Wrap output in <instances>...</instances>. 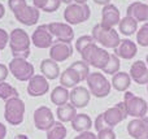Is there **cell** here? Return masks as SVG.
Here are the masks:
<instances>
[{
	"mask_svg": "<svg viewBox=\"0 0 148 139\" xmlns=\"http://www.w3.org/2000/svg\"><path fill=\"white\" fill-rule=\"evenodd\" d=\"M8 7L13 12L16 20L25 26H34L40 17V10L27 5L26 0H8Z\"/></svg>",
	"mask_w": 148,
	"mask_h": 139,
	"instance_id": "6da1fadb",
	"label": "cell"
},
{
	"mask_svg": "<svg viewBox=\"0 0 148 139\" xmlns=\"http://www.w3.org/2000/svg\"><path fill=\"white\" fill-rule=\"evenodd\" d=\"M31 38L23 29H13L9 34V47L13 57L27 59L30 56Z\"/></svg>",
	"mask_w": 148,
	"mask_h": 139,
	"instance_id": "7a4b0ae2",
	"label": "cell"
},
{
	"mask_svg": "<svg viewBox=\"0 0 148 139\" xmlns=\"http://www.w3.org/2000/svg\"><path fill=\"white\" fill-rule=\"evenodd\" d=\"M82 60L84 62L90 65V66H94L96 69L103 70L107 66L108 61H109L110 53L104 48H100L99 46L95 43H91L90 46H87L83 51L81 52Z\"/></svg>",
	"mask_w": 148,
	"mask_h": 139,
	"instance_id": "3957f363",
	"label": "cell"
},
{
	"mask_svg": "<svg viewBox=\"0 0 148 139\" xmlns=\"http://www.w3.org/2000/svg\"><path fill=\"white\" fill-rule=\"evenodd\" d=\"M92 38L95 42L100 43L105 48L116 49L121 43L118 33L113 27H104L101 23H97L92 27Z\"/></svg>",
	"mask_w": 148,
	"mask_h": 139,
	"instance_id": "277c9868",
	"label": "cell"
},
{
	"mask_svg": "<svg viewBox=\"0 0 148 139\" xmlns=\"http://www.w3.org/2000/svg\"><path fill=\"white\" fill-rule=\"evenodd\" d=\"M88 91L95 98H107L110 94L112 83L107 79L104 73L100 72H91L86 79Z\"/></svg>",
	"mask_w": 148,
	"mask_h": 139,
	"instance_id": "5b68a950",
	"label": "cell"
},
{
	"mask_svg": "<svg viewBox=\"0 0 148 139\" xmlns=\"http://www.w3.org/2000/svg\"><path fill=\"white\" fill-rule=\"evenodd\" d=\"M25 117V103L20 98H14L5 101L4 118L9 125L17 126L23 122Z\"/></svg>",
	"mask_w": 148,
	"mask_h": 139,
	"instance_id": "8992f818",
	"label": "cell"
},
{
	"mask_svg": "<svg viewBox=\"0 0 148 139\" xmlns=\"http://www.w3.org/2000/svg\"><path fill=\"white\" fill-rule=\"evenodd\" d=\"M123 104H125L126 112L129 116L135 117V118H143L147 116L148 101H146L140 96H136L135 94L126 91L125 98H123Z\"/></svg>",
	"mask_w": 148,
	"mask_h": 139,
	"instance_id": "52a82bcc",
	"label": "cell"
},
{
	"mask_svg": "<svg viewBox=\"0 0 148 139\" xmlns=\"http://www.w3.org/2000/svg\"><path fill=\"white\" fill-rule=\"evenodd\" d=\"M8 69L9 73H12V75L16 78L17 81L21 82H26V81H30L34 77V65L31 62H29L26 59H16L13 57L10 60L9 65H8Z\"/></svg>",
	"mask_w": 148,
	"mask_h": 139,
	"instance_id": "ba28073f",
	"label": "cell"
},
{
	"mask_svg": "<svg viewBox=\"0 0 148 139\" xmlns=\"http://www.w3.org/2000/svg\"><path fill=\"white\" fill-rule=\"evenodd\" d=\"M91 16V9L87 4H77L72 3L64 10V18L69 25H79L86 22Z\"/></svg>",
	"mask_w": 148,
	"mask_h": 139,
	"instance_id": "9c48e42d",
	"label": "cell"
},
{
	"mask_svg": "<svg viewBox=\"0 0 148 139\" xmlns=\"http://www.w3.org/2000/svg\"><path fill=\"white\" fill-rule=\"evenodd\" d=\"M55 124V116L52 111L46 105L38 107L34 111V125L40 131H47Z\"/></svg>",
	"mask_w": 148,
	"mask_h": 139,
	"instance_id": "30bf717a",
	"label": "cell"
},
{
	"mask_svg": "<svg viewBox=\"0 0 148 139\" xmlns=\"http://www.w3.org/2000/svg\"><path fill=\"white\" fill-rule=\"evenodd\" d=\"M31 43L36 48H40V49L53 46V35L49 31L48 25H40L34 30L33 35H31Z\"/></svg>",
	"mask_w": 148,
	"mask_h": 139,
	"instance_id": "8fae6325",
	"label": "cell"
},
{
	"mask_svg": "<svg viewBox=\"0 0 148 139\" xmlns=\"http://www.w3.org/2000/svg\"><path fill=\"white\" fill-rule=\"evenodd\" d=\"M103 114H104V120L107 122V125L109 127H112V129L114 126H117L120 122L125 121L126 117L129 116L127 112H126L123 101L122 103H117L114 107L108 108L105 112H103Z\"/></svg>",
	"mask_w": 148,
	"mask_h": 139,
	"instance_id": "7c38bea8",
	"label": "cell"
},
{
	"mask_svg": "<svg viewBox=\"0 0 148 139\" xmlns=\"http://www.w3.org/2000/svg\"><path fill=\"white\" fill-rule=\"evenodd\" d=\"M48 29L51 34L57 39V42L72 43L74 39V30L69 23L64 22H51L48 23Z\"/></svg>",
	"mask_w": 148,
	"mask_h": 139,
	"instance_id": "4fadbf2b",
	"label": "cell"
},
{
	"mask_svg": "<svg viewBox=\"0 0 148 139\" xmlns=\"http://www.w3.org/2000/svg\"><path fill=\"white\" fill-rule=\"evenodd\" d=\"M49 91V83L48 79L43 75H34L27 83V94L33 98H38V96H43L48 94Z\"/></svg>",
	"mask_w": 148,
	"mask_h": 139,
	"instance_id": "5bb4252c",
	"label": "cell"
},
{
	"mask_svg": "<svg viewBox=\"0 0 148 139\" xmlns=\"http://www.w3.org/2000/svg\"><path fill=\"white\" fill-rule=\"evenodd\" d=\"M73 56V46L72 43H62L56 42L49 49V59L56 62H62Z\"/></svg>",
	"mask_w": 148,
	"mask_h": 139,
	"instance_id": "9a60e30c",
	"label": "cell"
},
{
	"mask_svg": "<svg viewBox=\"0 0 148 139\" xmlns=\"http://www.w3.org/2000/svg\"><path fill=\"white\" fill-rule=\"evenodd\" d=\"M90 99H91V92L88 91V88L83 87V86H77L70 91V104L75 107L77 109L87 107V104L90 103Z\"/></svg>",
	"mask_w": 148,
	"mask_h": 139,
	"instance_id": "2e32d148",
	"label": "cell"
},
{
	"mask_svg": "<svg viewBox=\"0 0 148 139\" xmlns=\"http://www.w3.org/2000/svg\"><path fill=\"white\" fill-rule=\"evenodd\" d=\"M121 21V14L120 10L116 5L113 4H108L103 8L101 10V25L104 27H113V26L118 25Z\"/></svg>",
	"mask_w": 148,
	"mask_h": 139,
	"instance_id": "e0dca14e",
	"label": "cell"
},
{
	"mask_svg": "<svg viewBox=\"0 0 148 139\" xmlns=\"http://www.w3.org/2000/svg\"><path fill=\"white\" fill-rule=\"evenodd\" d=\"M129 74H130L131 79L138 85H148V66L142 60H138L131 64Z\"/></svg>",
	"mask_w": 148,
	"mask_h": 139,
	"instance_id": "ac0fdd59",
	"label": "cell"
},
{
	"mask_svg": "<svg viewBox=\"0 0 148 139\" xmlns=\"http://www.w3.org/2000/svg\"><path fill=\"white\" fill-rule=\"evenodd\" d=\"M126 16L133 17L138 22H148V4L140 1H134L126 9Z\"/></svg>",
	"mask_w": 148,
	"mask_h": 139,
	"instance_id": "d6986e66",
	"label": "cell"
},
{
	"mask_svg": "<svg viewBox=\"0 0 148 139\" xmlns=\"http://www.w3.org/2000/svg\"><path fill=\"white\" fill-rule=\"evenodd\" d=\"M138 53V47L130 39H122L120 43V46L114 49V55L118 59L123 60H131L135 57V55Z\"/></svg>",
	"mask_w": 148,
	"mask_h": 139,
	"instance_id": "ffe728a7",
	"label": "cell"
},
{
	"mask_svg": "<svg viewBox=\"0 0 148 139\" xmlns=\"http://www.w3.org/2000/svg\"><path fill=\"white\" fill-rule=\"evenodd\" d=\"M40 73L43 77H46L48 81H53L59 77L60 73V66L56 61L52 59H44L40 62Z\"/></svg>",
	"mask_w": 148,
	"mask_h": 139,
	"instance_id": "44dd1931",
	"label": "cell"
},
{
	"mask_svg": "<svg viewBox=\"0 0 148 139\" xmlns=\"http://www.w3.org/2000/svg\"><path fill=\"white\" fill-rule=\"evenodd\" d=\"M79 82H82L81 77H79L78 73H77L75 70H73L70 66L66 68V69L60 74V86L68 88V90L77 87Z\"/></svg>",
	"mask_w": 148,
	"mask_h": 139,
	"instance_id": "7402d4cb",
	"label": "cell"
},
{
	"mask_svg": "<svg viewBox=\"0 0 148 139\" xmlns=\"http://www.w3.org/2000/svg\"><path fill=\"white\" fill-rule=\"evenodd\" d=\"M94 126L92 120L88 114L86 113H79L74 117V120L72 121V127L73 130L78 133H83V131H90V129Z\"/></svg>",
	"mask_w": 148,
	"mask_h": 139,
	"instance_id": "603a6c76",
	"label": "cell"
},
{
	"mask_svg": "<svg viewBox=\"0 0 148 139\" xmlns=\"http://www.w3.org/2000/svg\"><path fill=\"white\" fill-rule=\"evenodd\" d=\"M112 87L117 91H127V88L131 85V77L129 73L118 72L112 77Z\"/></svg>",
	"mask_w": 148,
	"mask_h": 139,
	"instance_id": "cb8c5ba5",
	"label": "cell"
},
{
	"mask_svg": "<svg viewBox=\"0 0 148 139\" xmlns=\"http://www.w3.org/2000/svg\"><path fill=\"white\" fill-rule=\"evenodd\" d=\"M77 108L73 107L70 103H66L64 105H60L57 107V111H56V116L59 118L60 122H72L74 120V117L77 116Z\"/></svg>",
	"mask_w": 148,
	"mask_h": 139,
	"instance_id": "d4e9b609",
	"label": "cell"
},
{
	"mask_svg": "<svg viewBox=\"0 0 148 139\" xmlns=\"http://www.w3.org/2000/svg\"><path fill=\"white\" fill-rule=\"evenodd\" d=\"M69 96L70 92L68 88L62 87V86H57L52 90L51 92V101L55 104V105L60 107V105H64L69 101Z\"/></svg>",
	"mask_w": 148,
	"mask_h": 139,
	"instance_id": "484cf974",
	"label": "cell"
},
{
	"mask_svg": "<svg viewBox=\"0 0 148 139\" xmlns=\"http://www.w3.org/2000/svg\"><path fill=\"white\" fill-rule=\"evenodd\" d=\"M118 27H120L121 34H123L126 36H131L133 34H135L138 31V21H135L133 17L126 16V17L121 18Z\"/></svg>",
	"mask_w": 148,
	"mask_h": 139,
	"instance_id": "4316f807",
	"label": "cell"
},
{
	"mask_svg": "<svg viewBox=\"0 0 148 139\" xmlns=\"http://www.w3.org/2000/svg\"><path fill=\"white\" fill-rule=\"evenodd\" d=\"M147 122H144L142 118H134L133 121H130L127 124V133L131 138L139 139L142 137V134L144 133Z\"/></svg>",
	"mask_w": 148,
	"mask_h": 139,
	"instance_id": "83f0119b",
	"label": "cell"
},
{
	"mask_svg": "<svg viewBox=\"0 0 148 139\" xmlns=\"http://www.w3.org/2000/svg\"><path fill=\"white\" fill-rule=\"evenodd\" d=\"M66 127L60 121H55V124L47 130V139H65L66 138Z\"/></svg>",
	"mask_w": 148,
	"mask_h": 139,
	"instance_id": "f1b7e54d",
	"label": "cell"
},
{
	"mask_svg": "<svg viewBox=\"0 0 148 139\" xmlns=\"http://www.w3.org/2000/svg\"><path fill=\"white\" fill-rule=\"evenodd\" d=\"M14 98H20L18 96V91L12 85H9L7 82L0 83V99H3L4 101H8Z\"/></svg>",
	"mask_w": 148,
	"mask_h": 139,
	"instance_id": "f546056e",
	"label": "cell"
},
{
	"mask_svg": "<svg viewBox=\"0 0 148 139\" xmlns=\"http://www.w3.org/2000/svg\"><path fill=\"white\" fill-rule=\"evenodd\" d=\"M70 68L78 73V75L81 77L82 82H83V81H86L87 77L90 75V73H91V72H90V65L87 64V62H84L83 60H81V61H74L73 64L70 65Z\"/></svg>",
	"mask_w": 148,
	"mask_h": 139,
	"instance_id": "4dcf8cb0",
	"label": "cell"
},
{
	"mask_svg": "<svg viewBox=\"0 0 148 139\" xmlns=\"http://www.w3.org/2000/svg\"><path fill=\"white\" fill-rule=\"evenodd\" d=\"M118 72H120V59L114 53H110L109 61H108L107 66L103 69V73L104 74H109V75H114Z\"/></svg>",
	"mask_w": 148,
	"mask_h": 139,
	"instance_id": "1f68e13d",
	"label": "cell"
},
{
	"mask_svg": "<svg viewBox=\"0 0 148 139\" xmlns=\"http://www.w3.org/2000/svg\"><path fill=\"white\" fill-rule=\"evenodd\" d=\"M136 42L139 46L148 47V22L143 23L140 29L136 31Z\"/></svg>",
	"mask_w": 148,
	"mask_h": 139,
	"instance_id": "d6a6232c",
	"label": "cell"
},
{
	"mask_svg": "<svg viewBox=\"0 0 148 139\" xmlns=\"http://www.w3.org/2000/svg\"><path fill=\"white\" fill-rule=\"evenodd\" d=\"M91 43H95V40H94V38H92V35H82V36H79V38L77 39V42H75V48H77V51L81 53V52L83 51V49L86 48L87 46H90Z\"/></svg>",
	"mask_w": 148,
	"mask_h": 139,
	"instance_id": "836d02e7",
	"label": "cell"
},
{
	"mask_svg": "<svg viewBox=\"0 0 148 139\" xmlns=\"http://www.w3.org/2000/svg\"><path fill=\"white\" fill-rule=\"evenodd\" d=\"M61 3H62V0H46L43 3V5H42L40 10H44L47 13H53L60 8Z\"/></svg>",
	"mask_w": 148,
	"mask_h": 139,
	"instance_id": "e575fe53",
	"label": "cell"
},
{
	"mask_svg": "<svg viewBox=\"0 0 148 139\" xmlns=\"http://www.w3.org/2000/svg\"><path fill=\"white\" fill-rule=\"evenodd\" d=\"M94 127H95V130H96L97 133L100 131V130H104V129H108V125H107V122H105V120H104V114L103 113H100L99 116L96 117V120H95V122H94Z\"/></svg>",
	"mask_w": 148,
	"mask_h": 139,
	"instance_id": "d590c367",
	"label": "cell"
},
{
	"mask_svg": "<svg viewBox=\"0 0 148 139\" xmlns=\"http://www.w3.org/2000/svg\"><path fill=\"white\" fill-rule=\"evenodd\" d=\"M97 139H116V133L113 131L112 127H108V129L100 130L96 134Z\"/></svg>",
	"mask_w": 148,
	"mask_h": 139,
	"instance_id": "8d00e7d4",
	"label": "cell"
},
{
	"mask_svg": "<svg viewBox=\"0 0 148 139\" xmlns=\"http://www.w3.org/2000/svg\"><path fill=\"white\" fill-rule=\"evenodd\" d=\"M7 44H9V34L4 29H0V51H3Z\"/></svg>",
	"mask_w": 148,
	"mask_h": 139,
	"instance_id": "74e56055",
	"label": "cell"
},
{
	"mask_svg": "<svg viewBox=\"0 0 148 139\" xmlns=\"http://www.w3.org/2000/svg\"><path fill=\"white\" fill-rule=\"evenodd\" d=\"M74 139H97L96 134L90 130V131H83V133H79V135H77Z\"/></svg>",
	"mask_w": 148,
	"mask_h": 139,
	"instance_id": "f35d334b",
	"label": "cell"
},
{
	"mask_svg": "<svg viewBox=\"0 0 148 139\" xmlns=\"http://www.w3.org/2000/svg\"><path fill=\"white\" fill-rule=\"evenodd\" d=\"M8 74H9V69H8L4 64H0V83L7 79Z\"/></svg>",
	"mask_w": 148,
	"mask_h": 139,
	"instance_id": "ab89813d",
	"label": "cell"
},
{
	"mask_svg": "<svg viewBox=\"0 0 148 139\" xmlns=\"http://www.w3.org/2000/svg\"><path fill=\"white\" fill-rule=\"evenodd\" d=\"M7 137V126L0 122V139H5Z\"/></svg>",
	"mask_w": 148,
	"mask_h": 139,
	"instance_id": "60d3db41",
	"label": "cell"
},
{
	"mask_svg": "<svg viewBox=\"0 0 148 139\" xmlns=\"http://www.w3.org/2000/svg\"><path fill=\"white\" fill-rule=\"evenodd\" d=\"M44 1H46V0H33L34 7L38 8L39 10H40V8H42V5H43V3H44Z\"/></svg>",
	"mask_w": 148,
	"mask_h": 139,
	"instance_id": "b9f144b4",
	"label": "cell"
},
{
	"mask_svg": "<svg viewBox=\"0 0 148 139\" xmlns=\"http://www.w3.org/2000/svg\"><path fill=\"white\" fill-rule=\"evenodd\" d=\"M95 1V4H97V5H108V4H110V0H94Z\"/></svg>",
	"mask_w": 148,
	"mask_h": 139,
	"instance_id": "7bdbcfd3",
	"label": "cell"
},
{
	"mask_svg": "<svg viewBox=\"0 0 148 139\" xmlns=\"http://www.w3.org/2000/svg\"><path fill=\"white\" fill-rule=\"evenodd\" d=\"M139 139H148V124L146 125V129H144V133L142 134V137Z\"/></svg>",
	"mask_w": 148,
	"mask_h": 139,
	"instance_id": "ee69618b",
	"label": "cell"
},
{
	"mask_svg": "<svg viewBox=\"0 0 148 139\" xmlns=\"http://www.w3.org/2000/svg\"><path fill=\"white\" fill-rule=\"evenodd\" d=\"M4 14H5V8H4V5L0 3V20L4 17Z\"/></svg>",
	"mask_w": 148,
	"mask_h": 139,
	"instance_id": "f6af8a7d",
	"label": "cell"
},
{
	"mask_svg": "<svg viewBox=\"0 0 148 139\" xmlns=\"http://www.w3.org/2000/svg\"><path fill=\"white\" fill-rule=\"evenodd\" d=\"M13 139H29L27 135H25V134H18L17 137H14Z\"/></svg>",
	"mask_w": 148,
	"mask_h": 139,
	"instance_id": "bcb514c9",
	"label": "cell"
},
{
	"mask_svg": "<svg viewBox=\"0 0 148 139\" xmlns=\"http://www.w3.org/2000/svg\"><path fill=\"white\" fill-rule=\"evenodd\" d=\"M74 3H77V4H86L87 0H73Z\"/></svg>",
	"mask_w": 148,
	"mask_h": 139,
	"instance_id": "7dc6e473",
	"label": "cell"
},
{
	"mask_svg": "<svg viewBox=\"0 0 148 139\" xmlns=\"http://www.w3.org/2000/svg\"><path fill=\"white\" fill-rule=\"evenodd\" d=\"M72 1H73V0H62V3H66L68 5H69V4H72Z\"/></svg>",
	"mask_w": 148,
	"mask_h": 139,
	"instance_id": "c3c4849f",
	"label": "cell"
},
{
	"mask_svg": "<svg viewBox=\"0 0 148 139\" xmlns=\"http://www.w3.org/2000/svg\"><path fill=\"white\" fill-rule=\"evenodd\" d=\"M146 64H147V66H148V55H147V59H146Z\"/></svg>",
	"mask_w": 148,
	"mask_h": 139,
	"instance_id": "681fc988",
	"label": "cell"
},
{
	"mask_svg": "<svg viewBox=\"0 0 148 139\" xmlns=\"http://www.w3.org/2000/svg\"><path fill=\"white\" fill-rule=\"evenodd\" d=\"M147 92H148V85H147Z\"/></svg>",
	"mask_w": 148,
	"mask_h": 139,
	"instance_id": "f907efd6",
	"label": "cell"
}]
</instances>
